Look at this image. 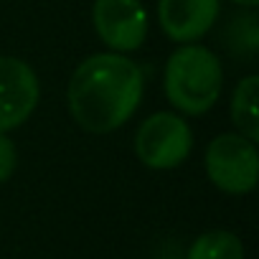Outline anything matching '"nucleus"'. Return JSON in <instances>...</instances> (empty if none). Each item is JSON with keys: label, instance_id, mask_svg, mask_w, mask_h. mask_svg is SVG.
I'll use <instances>...</instances> for the list:
<instances>
[{"label": "nucleus", "instance_id": "1", "mask_svg": "<svg viewBox=\"0 0 259 259\" xmlns=\"http://www.w3.org/2000/svg\"><path fill=\"white\" fill-rule=\"evenodd\" d=\"M143 94V69L124 54L102 51L87 56L74 69L66 87V107L81 130L107 135L133 119Z\"/></svg>", "mask_w": 259, "mask_h": 259}, {"label": "nucleus", "instance_id": "2", "mask_svg": "<svg viewBox=\"0 0 259 259\" xmlns=\"http://www.w3.org/2000/svg\"><path fill=\"white\" fill-rule=\"evenodd\" d=\"M163 89L178 114H206L219 102L224 89V69L219 56L201 44H181L165 61Z\"/></svg>", "mask_w": 259, "mask_h": 259}, {"label": "nucleus", "instance_id": "3", "mask_svg": "<svg viewBox=\"0 0 259 259\" xmlns=\"http://www.w3.org/2000/svg\"><path fill=\"white\" fill-rule=\"evenodd\" d=\"M208 181L229 193L244 196L256 188L259 181V150L256 143L239 133H221L206 145L203 155Z\"/></svg>", "mask_w": 259, "mask_h": 259}, {"label": "nucleus", "instance_id": "4", "mask_svg": "<svg viewBox=\"0 0 259 259\" xmlns=\"http://www.w3.org/2000/svg\"><path fill=\"white\" fill-rule=\"evenodd\" d=\"M193 150L191 124L178 112H155L145 117L135 133V155L150 170H173Z\"/></svg>", "mask_w": 259, "mask_h": 259}, {"label": "nucleus", "instance_id": "5", "mask_svg": "<svg viewBox=\"0 0 259 259\" xmlns=\"http://www.w3.org/2000/svg\"><path fill=\"white\" fill-rule=\"evenodd\" d=\"M92 26L114 54L138 51L148 38V13L140 0H94Z\"/></svg>", "mask_w": 259, "mask_h": 259}, {"label": "nucleus", "instance_id": "6", "mask_svg": "<svg viewBox=\"0 0 259 259\" xmlns=\"http://www.w3.org/2000/svg\"><path fill=\"white\" fill-rule=\"evenodd\" d=\"M41 81L33 66L18 56H0V133L18 130L36 112Z\"/></svg>", "mask_w": 259, "mask_h": 259}, {"label": "nucleus", "instance_id": "7", "mask_svg": "<svg viewBox=\"0 0 259 259\" xmlns=\"http://www.w3.org/2000/svg\"><path fill=\"white\" fill-rule=\"evenodd\" d=\"M221 13V0H158V21L173 44H198Z\"/></svg>", "mask_w": 259, "mask_h": 259}, {"label": "nucleus", "instance_id": "8", "mask_svg": "<svg viewBox=\"0 0 259 259\" xmlns=\"http://www.w3.org/2000/svg\"><path fill=\"white\" fill-rule=\"evenodd\" d=\"M256 99H259V76L246 74L239 79V84L231 92L229 102V114L236 133L249 138L251 143H259V112H256Z\"/></svg>", "mask_w": 259, "mask_h": 259}, {"label": "nucleus", "instance_id": "9", "mask_svg": "<svg viewBox=\"0 0 259 259\" xmlns=\"http://www.w3.org/2000/svg\"><path fill=\"white\" fill-rule=\"evenodd\" d=\"M186 259H244V244L234 231L213 229L191 244Z\"/></svg>", "mask_w": 259, "mask_h": 259}, {"label": "nucleus", "instance_id": "10", "mask_svg": "<svg viewBox=\"0 0 259 259\" xmlns=\"http://www.w3.org/2000/svg\"><path fill=\"white\" fill-rule=\"evenodd\" d=\"M18 168V150L16 143L8 138V133H0V183H6L13 178Z\"/></svg>", "mask_w": 259, "mask_h": 259}, {"label": "nucleus", "instance_id": "11", "mask_svg": "<svg viewBox=\"0 0 259 259\" xmlns=\"http://www.w3.org/2000/svg\"><path fill=\"white\" fill-rule=\"evenodd\" d=\"M231 3L244 6V8H256V6H259V0H231Z\"/></svg>", "mask_w": 259, "mask_h": 259}, {"label": "nucleus", "instance_id": "12", "mask_svg": "<svg viewBox=\"0 0 259 259\" xmlns=\"http://www.w3.org/2000/svg\"><path fill=\"white\" fill-rule=\"evenodd\" d=\"M158 259H178V256H158Z\"/></svg>", "mask_w": 259, "mask_h": 259}]
</instances>
